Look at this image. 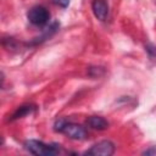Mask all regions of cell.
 Instances as JSON below:
<instances>
[{"mask_svg": "<svg viewBox=\"0 0 156 156\" xmlns=\"http://www.w3.org/2000/svg\"><path fill=\"white\" fill-rule=\"evenodd\" d=\"M24 149L33 155L38 156H54L60 152V145L57 144H45L40 140L29 139L24 141Z\"/></svg>", "mask_w": 156, "mask_h": 156, "instance_id": "7a4b0ae2", "label": "cell"}, {"mask_svg": "<svg viewBox=\"0 0 156 156\" xmlns=\"http://www.w3.org/2000/svg\"><path fill=\"white\" fill-rule=\"evenodd\" d=\"M33 110H34V106H32V105L21 106V107H18V108H17V111L13 113V116H12V118H11V119H17V118H21V117H23V116H26V115L30 113Z\"/></svg>", "mask_w": 156, "mask_h": 156, "instance_id": "52a82bcc", "label": "cell"}, {"mask_svg": "<svg viewBox=\"0 0 156 156\" xmlns=\"http://www.w3.org/2000/svg\"><path fill=\"white\" fill-rule=\"evenodd\" d=\"M145 49H146V51L149 52V55H150L151 58H156V48H155L154 45L146 44V45H145Z\"/></svg>", "mask_w": 156, "mask_h": 156, "instance_id": "ba28073f", "label": "cell"}, {"mask_svg": "<svg viewBox=\"0 0 156 156\" xmlns=\"http://www.w3.org/2000/svg\"><path fill=\"white\" fill-rule=\"evenodd\" d=\"M54 129L58 133L66 134L68 138L74 139V140H83L87 138V130L84 127L72 123V122H68L63 118H60L55 122Z\"/></svg>", "mask_w": 156, "mask_h": 156, "instance_id": "6da1fadb", "label": "cell"}, {"mask_svg": "<svg viewBox=\"0 0 156 156\" xmlns=\"http://www.w3.org/2000/svg\"><path fill=\"white\" fill-rule=\"evenodd\" d=\"M27 18L28 21L37 26V27H41V26H45L49 20H50V13L49 11L44 7V6H40V5H37V6H33L28 13H27Z\"/></svg>", "mask_w": 156, "mask_h": 156, "instance_id": "3957f363", "label": "cell"}, {"mask_svg": "<svg viewBox=\"0 0 156 156\" xmlns=\"http://www.w3.org/2000/svg\"><path fill=\"white\" fill-rule=\"evenodd\" d=\"M115 144L110 140H101L96 144H94L89 150L85 151L87 155H94V156H111L115 154Z\"/></svg>", "mask_w": 156, "mask_h": 156, "instance_id": "277c9868", "label": "cell"}, {"mask_svg": "<svg viewBox=\"0 0 156 156\" xmlns=\"http://www.w3.org/2000/svg\"><path fill=\"white\" fill-rule=\"evenodd\" d=\"M91 10L94 16L100 20V21H105L107 18L108 15V5L105 0H93L91 2Z\"/></svg>", "mask_w": 156, "mask_h": 156, "instance_id": "5b68a950", "label": "cell"}, {"mask_svg": "<svg viewBox=\"0 0 156 156\" xmlns=\"http://www.w3.org/2000/svg\"><path fill=\"white\" fill-rule=\"evenodd\" d=\"M52 2L58 5L60 7H63V9L69 5V0H52Z\"/></svg>", "mask_w": 156, "mask_h": 156, "instance_id": "9c48e42d", "label": "cell"}, {"mask_svg": "<svg viewBox=\"0 0 156 156\" xmlns=\"http://www.w3.org/2000/svg\"><path fill=\"white\" fill-rule=\"evenodd\" d=\"M87 126L96 130H104L108 127V122L101 116H91L87 119Z\"/></svg>", "mask_w": 156, "mask_h": 156, "instance_id": "8992f818", "label": "cell"}]
</instances>
